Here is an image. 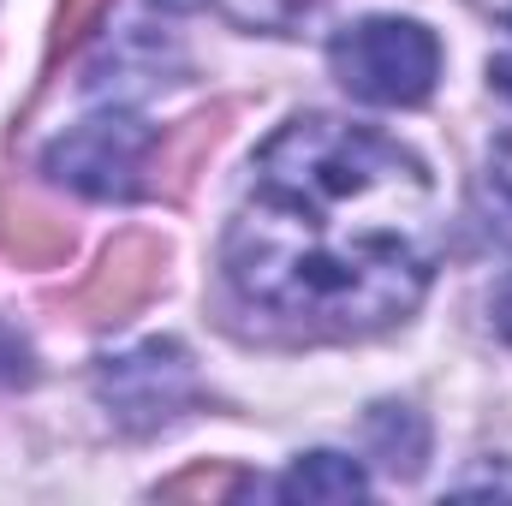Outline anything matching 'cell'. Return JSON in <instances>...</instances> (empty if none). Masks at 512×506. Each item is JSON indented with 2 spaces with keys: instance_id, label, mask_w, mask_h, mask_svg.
<instances>
[{
  "instance_id": "1",
  "label": "cell",
  "mask_w": 512,
  "mask_h": 506,
  "mask_svg": "<svg viewBox=\"0 0 512 506\" xmlns=\"http://www.w3.org/2000/svg\"><path fill=\"white\" fill-rule=\"evenodd\" d=\"M435 179L393 137L304 114L251 161L227 227V286L304 340H358L411 316L441 262Z\"/></svg>"
},
{
  "instance_id": "2",
  "label": "cell",
  "mask_w": 512,
  "mask_h": 506,
  "mask_svg": "<svg viewBox=\"0 0 512 506\" xmlns=\"http://www.w3.org/2000/svg\"><path fill=\"white\" fill-rule=\"evenodd\" d=\"M328 66L358 102L411 108V102H423L435 90L441 48L411 18H364V24H352V30H340L328 42Z\"/></svg>"
},
{
  "instance_id": "3",
  "label": "cell",
  "mask_w": 512,
  "mask_h": 506,
  "mask_svg": "<svg viewBox=\"0 0 512 506\" xmlns=\"http://www.w3.org/2000/svg\"><path fill=\"white\" fill-rule=\"evenodd\" d=\"M149 143H155V131L137 126L131 114H102V120H84V126L66 131V137L42 155V167H48L60 185L114 203V197H137V191H143Z\"/></svg>"
},
{
  "instance_id": "4",
  "label": "cell",
  "mask_w": 512,
  "mask_h": 506,
  "mask_svg": "<svg viewBox=\"0 0 512 506\" xmlns=\"http://www.w3.org/2000/svg\"><path fill=\"white\" fill-rule=\"evenodd\" d=\"M96 387L131 435H143V429H161L167 417H179V405L191 399V358L173 340H149L126 358H108Z\"/></svg>"
},
{
  "instance_id": "5",
  "label": "cell",
  "mask_w": 512,
  "mask_h": 506,
  "mask_svg": "<svg viewBox=\"0 0 512 506\" xmlns=\"http://www.w3.org/2000/svg\"><path fill=\"white\" fill-rule=\"evenodd\" d=\"M161 274H167V245L155 233H120L90 268V280L66 298V316L84 328H114L155 298Z\"/></svg>"
},
{
  "instance_id": "6",
  "label": "cell",
  "mask_w": 512,
  "mask_h": 506,
  "mask_svg": "<svg viewBox=\"0 0 512 506\" xmlns=\"http://www.w3.org/2000/svg\"><path fill=\"white\" fill-rule=\"evenodd\" d=\"M233 114H239L233 102H215V108L191 114L185 126H173L167 137H155V143H149V161H143V173H149V179H143V191H149V197H173V203H179V197L191 191V179L203 173V161L215 155V143L227 137Z\"/></svg>"
},
{
  "instance_id": "7",
  "label": "cell",
  "mask_w": 512,
  "mask_h": 506,
  "mask_svg": "<svg viewBox=\"0 0 512 506\" xmlns=\"http://www.w3.org/2000/svg\"><path fill=\"white\" fill-rule=\"evenodd\" d=\"M78 245L72 221L24 185H0V256L18 268H60Z\"/></svg>"
},
{
  "instance_id": "8",
  "label": "cell",
  "mask_w": 512,
  "mask_h": 506,
  "mask_svg": "<svg viewBox=\"0 0 512 506\" xmlns=\"http://www.w3.org/2000/svg\"><path fill=\"white\" fill-rule=\"evenodd\" d=\"M274 495H286V501H358V495H370V477L340 453H304L280 477Z\"/></svg>"
},
{
  "instance_id": "9",
  "label": "cell",
  "mask_w": 512,
  "mask_h": 506,
  "mask_svg": "<svg viewBox=\"0 0 512 506\" xmlns=\"http://www.w3.org/2000/svg\"><path fill=\"white\" fill-rule=\"evenodd\" d=\"M114 0H60V12H54V36H48V72L102 24V12H108Z\"/></svg>"
},
{
  "instance_id": "10",
  "label": "cell",
  "mask_w": 512,
  "mask_h": 506,
  "mask_svg": "<svg viewBox=\"0 0 512 506\" xmlns=\"http://www.w3.org/2000/svg\"><path fill=\"white\" fill-rule=\"evenodd\" d=\"M233 489H239V471H209V465H197V471H185V477L161 483V501H191V495L221 501V495H233Z\"/></svg>"
},
{
  "instance_id": "11",
  "label": "cell",
  "mask_w": 512,
  "mask_h": 506,
  "mask_svg": "<svg viewBox=\"0 0 512 506\" xmlns=\"http://www.w3.org/2000/svg\"><path fill=\"white\" fill-rule=\"evenodd\" d=\"M477 12H489V18H501L507 24V48L489 60V84L501 90V96H512V0H471Z\"/></svg>"
},
{
  "instance_id": "12",
  "label": "cell",
  "mask_w": 512,
  "mask_h": 506,
  "mask_svg": "<svg viewBox=\"0 0 512 506\" xmlns=\"http://www.w3.org/2000/svg\"><path fill=\"white\" fill-rule=\"evenodd\" d=\"M495 328H501V334L512 340V280L501 286V292H495Z\"/></svg>"
}]
</instances>
